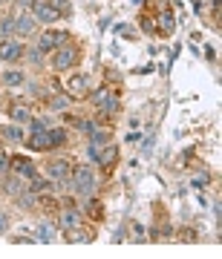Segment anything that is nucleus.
<instances>
[{
    "instance_id": "f257e3e1",
    "label": "nucleus",
    "mask_w": 222,
    "mask_h": 259,
    "mask_svg": "<svg viewBox=\"0 0 222 259\" xmlns=\"http://www.w3.org/2000/svg\"><path fill=\"white\" fill-rule=\"evenodd\" d=\"M69 182H72V190L75 193H81V196H93V190H95V173L90 170V167H75V173H69Z\"/></svg>"
},
{
    "instance_id": "f03ea898",
    "label": "nucleus",
    "mask_w": 222,
    "mask_h": 259,
    "mask_svg": "<svg viewBox=\"0 0 222 259\" xmlns=\"http://www.w3.org/2000/svg\"><path fill=\"white\" fill-rule=\"evenodd\" d=\"M66 40H69V35H66V32H52V29H49V32H44V35H41V40H38V49L47 55V52H55V49H61V44H66Z\"/></svg>"
},
{
    "instance_id": "7ed1b4c3",
    "label": "nucleus",
    "mask_w": 222,
    "mask_h": 259,
    "mask_svg": "<svg viewBox=\"0 0 222 259\" xmlns=\"http://www.w3.org/2000/svg\"><path fill=\"white\" fill-rule=\"evenodd\" d=\"M75 61H78V49L75 47H61V49H55L52 66H55V69H72Z\"/></svg>"
},
{
    "instance_id": "20e7f679",
    "label": "nucleus",
    "mask_w": 222,
    "mask_h": 259,
    "mask_svg": "<svg viewBox=\"0 0 222 259\" xmlns=\"http://www.w3.org/2000/svg\"><path fill=\"white\" fill-rule=\"evenodd\" d=\"M58 18H61V12H58L49 0H38L35 3V20L38 23H55Z\"/></svg>"
},
{
    "instance_id": "39448f33",
    "label": "nucleus",
    "mask_w": 222,
    "mask_h": 259,
    "mask_svg": "<svg viewBox=\"0 0 222 259\" xmlns=\"http://www.w3.org/2000/svg\"><path fill=\"white\" fill-rule=\"evenodd\" d=\"M69 173H72V170H69V161H66V158H55V161H49L47 164V176L52 179V182H66V179H69Z\"/></svg>"
},
{
    "instance_id": "423d86ee",
    "label": "nucleus",
    "mask_w": 222,
    "mask_h": 259,
    "mask_svg": "<svg viewBox=\"0 0 222 259\" xmlns=\"http://www.w3.org/2000/svg\"><path fill=\"white\" fill-rule=\"evenodd\" d=\"M38 29V20L35 15H29V12H20L18 18H15V35L18 37H29L32 32Z\"/></svg>"
},
{
    "instance_id": "0eeeda50",
    "label": "nucleus",
    "mask_w": 222,
    "mask_h": 259,
    "mask_svg": "<svg viewBox=\"0 0 222 259\" xmlns=\"http://www.w3.org/2000/svg\"><path fill=\"white\" fill-rule=\"evenodd\" d=\"M23 58V47L18 40H0V61H20Z\"/></svg>"
},
{
    "instance_id": "6e6552de",
    "label": "nucleus",
    "mask_w": 222,
    "mask_h": 259,
    "mask_svg": "<svg viewBox=\"0 0 222 259\" xmlns=\"http://www.w3.org/2000/svg\"><path fill=\"white\" fill-rule=\"evenodd\" d=\"M12 167L18 170V176H23V179H35V164H32V161H29L26 156L12 158Z\"/></svg>"
},
{
    "instance_id": "1a4fd4ad",
    "label": "nucleus",
    "mask_w": 222,
    "mask_h": 259,
    "mask_svg": "<svg viewBox=\"0 0 222 259\" xmlns=\"http://www.w3.org/2000/svg\"><path fill=\"white\" fill-rule=\"evenodd\" d=\"M29 147L32 150H49V130H32V139H29Z\"/></svg>"
},
{
    "instance_id": "9d476101",
    "label": "nucleus",
    "mask_w": 222,
    "mask_h": 259,
    "mask_svg": "<svg viewBox=\"0 0 222 259\" xmlns=\"http://www.w3.org/2000/svg\"><path fill=\"white\" fill-rule=\"evenodd\" d=\"M78 222H81V216H78V210H72V207H66V210L61 213V231H75Z\"/></svg>"
},
{
    "instance_id": "9b49d317",
    "label": "nucleus",
    "mask_w": 222,
    "mask_h": 259,
    "mask_svg": "<svg viewBox=\"0 0 222 259\" xmlns=\"http://www.w3.org/2000/svg\"><path fill=\"white\" fill-rule=\"evenodd\" d=\"M15 199H18V204L23 207V210H32V207H38V193H32V190H26V193L20 190Z\"/></svg>"
},
{
    "instance_id": "f8f14e48",
    "label": "nucleus",
    "mask_w": 222,
    "mask_h": 259,
    "mask_svg": "<svg viewBox=\"0 0 222 259\" xmlns=\"http://www.w3.org/2000/svg\"><path fill=\"white\" fill-rule=\"evenodd\" d=\"M66 90H69L72 95L87 93V78H84V75H72V78H69V83H66Z\"/></svg>"
},
{
    "instance_id": "ddd939ff",
    "label": "nucleus",
    "mask_w": 222,
    "mask_h": 259,
    "mask_svg": "<svg viewBox=\"0 0 222 259\" xmlns=\"http://www.w3.org/2000/svg\"><path fill=\"white\" fill-rule=\"evenodd\" d=\"M0 81L6 83V87H20V83L26 81V75L20 72V69H9V72L3 75V78H0Z\"/></svg>"
},
{
    "instance_id": "4468645a",
    "label": "nucleus",
    "mask_w": 222,
    "mask_h": 259,
    "mask_svg": "<svg viewBox=\"0 0 222 259\" xmlns=\"http://www.w3.org/2000/svg\"><path fill=\"white\" fill-rule=\"evenodd\" d=\"M12 121H15V124H26V121H32V112H29V107H23V104L12 107Z\"/></svg>"
},
{
    "instance_id": "2eb2a0df",
    "label": "nucleus",
    "mask_w": 222,
    "mask_h": 259,
    "mask_svg": "<svg viewBox=\"0 0 222 259\" xmlns=\"http://www.w3.org/2000/svg\"><path fill=\"white\" fill-rule=\"evenodd\" d=\"M32 193H44V190H55V182L52 179H32V185H26Z\"/></svg>"
},
{
    "instance_id": "dca6fc26",
    "label": "nucleus",
    "mask_w": 222,
    "mask_h": 259,
    "mask_svg": "<svg viewBox=\"0 0 222 259\" xmlns=\"http://www.w3.org/2000/svg\"><path fill=\"white\" fill-rule=\"evenodd\" d=\"M173 26H176L173 15H170V12H162V15H159V32H162V35H170Z\"/></svg>"
},
{
    "instance_id": "f3484780",
    "label": "nucleus",
    "mask_w": 222,
    "mask_h": 259,
    "mask_svg": "<svg viewBox=\"0 0 222 259\" xmlns=\"http://www.w3.org/2000/svg\"><path fill=\"white\" fill-rule=\"evenodd\" d=\"M38 239H41V242H52V239H55V225L44 222L41 228H38Z\"/></svg>"
},
{
    "instance_id": "a211bd4d",
    "label": "nucleus",
    "mask_w": 222,
    "mask_h": 259,
    "mask_svg": "<svg viewBox=\"0 0 222 259\" xmlns=\"http://www.w3.org/2000/svg\"><path fill=\"white\" fill-rule=\"evenodd\" d=\"M49 107L55 112H64V110H69V98H66V95H52V98H49Z\"/></svg>"
},
{
    "instance_id": "6ab92c4d",
    "label": "nucleus",
    "mask_w": 222,
    "mask_h": 259,
    "mask_svg": "<svg viewBox=\"0 0 222 259\" xmlns=\"http://www.w3.org/2000/svg\"><path fill=\"white\" fill-rule=\"evenodd\" d=\"M9 35H15V20L12 18H0V40H6Z\"/></svg>"
},
{
    "instance_id": "aec40b11",
    "label": "nucleus",
    "mask_w": 222,
    "mask_h": 259,
    "mask_svg": "<svg viewBox=\"0 0 222 259\" xmlns=\"http://www.w3.org/2000/svg\"><path fill=\"white\" fill-rule=\"evenodd\" d=\"M66 141V130H49V144H52V147H61V144H64Z\"/></svg>"
},
{
    "instance_id": "412c9836",
    "label": "nucleus",
    "mask_w": 222,
    "mask_h": 259,
    "mask_svg": "<svg viewBox=\"0 0 222 259\" xmlns=\"http://www.w3.org/2000/svg\"><path fill=\"white\" fill-rule=\"evenodd\" d=\"M20 187H23V185H20V179L9 176V179H6V185H3V190H6L9 196H18V193H20Z\"/></svg>"
},
{
    "instance_id": "4be33fe9",
    "label": "nucleus",
    "mask_w": 222,
    "mask_h": 259,
    "mask_svg": "<svg viewBox=\"0 0 222 259\" xmlns=\"http://www.w3.org/2000/svg\"><path fill=\"white\" fill-rule=\"evenodd\" d=\"M119 107H121L119 98H116V95H110V98H107V104L101 107V112H104V115H116V112H119Z\"/></svg>"
},
{
    "instance_id": "5701e85b",
    "label": "nucleus",
    "mask_w": 222,
    "mask_h": 259,
    "mask_svg": "<svg viewBox=\"0 0 222 259\" xmlns=\"http://www.w3.org/2000/svg\"><path fill=\"white\" fill-rule=\"evenodd\" d=\"M116 156H119V150H116V147H107V150L101 153V158H98V161H101L104 167H110L113 161H116Z\"/></svg>"
},
{
    "instance_id": "b1692460",
    "label": "nucleus",
    "mask_w": 222,
    "mask_h": 259,
    "mask_svg": "<svg viewBox=\"0 0 222 259\" xmlns=\"http://www.w3.org/2000/svg\"><path fill=\"white\" fill-rule=\"evenodd\" d=\"M110 90H98V93H93V104H95V107H98V110H101V107H104V104H107V98H110Z\"/></svg>"
},
{
    "instance_id": "393cba45",
    "label": "nucleus",
    "mask_w": 222,
    "mask_h": 259,
    "mask_svg": "<svg viewBox=\"0 0 222 259\" xmlns=\"http://www.w3.org/2000/svg\"><path fill=\"white\" fill-rule=\"evenodd\" d=\"M6 139L9 141H23V130L12 124V127H6Z\"/></svg>"
},
{
    "instance_id": "a878e982",
    "label": "nucleus",
    "mask_w": 222,
    "mask_h": 259,
    "mask_svg": "<svg viewBox=\"0 0 222 259\" xmlns=\"http://www.w3.org/2000/svg\"><path fill=\"white\" fill-rule=\"evenodd\" d=\"M208 182H211V179L202 173V176H194V179H191V187H196V190H205V187H208Z\"/></svg>"
},
{
    "instance_id": "bb28decb",
    "label": "nucleus",
    "mask_w": 222,
    "mask_h": 259,
    "mask_svg": "<svg viewBox=\"0 0 222 259\" xmlns=\"http://www.w3.org/2000/svg\"><path fill=\"white\" fill-rule=\"evenodd\" d=\"M29 61H32V64H44V52H41L38 47H32L29 49Z\"/></svg>"
},
{
    "instance_id": "cd10ccee",
    "label": "nucleus",
    "mask_w": 222,
    "mask_h": 259,
    "mask_svg": "<svg viewBox=\"0 0 222 259\" xmlns=\"http://www.w3.org/2000/svg\"><path fill=\"white\" fill-rule=\"evenodd\" d=\"M49 3H52L61 15H64V12H69V0H49Z\"/></svg>"
},
{
    "instance_id": "c85d7f7f",
    "label": "nucleus",
    "mask_w": 222,
    "mask_h": 259,
    "mask_svg": "<svg viewBox=\"0 0 222 259\" xmlns=\"http://www.w3.org/2000/svg\"><path fill=\"white\" fill-rule=\"evenodd\" d=\"M87 213H90V216H101V204L98 202H87Z\"/></svg>"
},
{
    "instance_id": "c756f323",
    "label": "nucleus",
    "mask_w": 222,
    "mask_h": 259,
    "mask_svg": "<svg viewBox=\"0 0 222 259\" xmlns=\"http://www.w3.org/2000/svg\"><path fill=\"white\" fill-rule=\"evenodd\" d=\"M35 3H38V0H18V6H20V9H23V12L35 9Z\"/></svg>"
},
{
    "instance_id": "7c9ffc66",
    "label": "nucleus",
    "mask_w": 222,
    "mask_h": 259,
    "mask_svg": "<svg viewBox=\"0 0 222 259\" xmlns=\"http://www.w3.org/2000/svg\"><path fill=\"white\" fill-rule=\"evenodd\" d=\"M9 167H12V158H6L3 153H0V173H6Z\"/></svg>"
},
{
    "instance_id": "2f4dec72",
    "label": "nucleus",
    "mask_w": 222,
    "mask_h": 259,
    "mask_svg": "<svg viewBox=\"0 0 222 259\" xmlns=\"http://www.w3.org/2000/svg\"><path fill=\"white\" fill-rule=\"evenodd\" d=\"M6 225H9V219H6V216L0 213V231H6Z\"/></svg>"
},
{
    "instance_id": "473e14b6",
    "label": "nucleus",
    "mask_w": 222,
    "mask_h": 259,
    "mask_svg": "<svg viewBox=\"0 0 222 259\" xmlns=\"http://www.w3.org/2000/svg\"><path fill=\"white\" fill-rule=\"evenodd\" d=\"M211 3H213V9H216V6H219V0H211Z\"/></svg>"
},
{
    "instance_id": "72a5a7b5",
    "label": "nucleus",
    "mask_w": 222,
    "mask_h": 259,
    "mask_svg": "<svg viewBox=\"0 0 222 259\" xmlns=\"http://www.w3.org/2000/svg\"><path fill=\"white\" fill-rule=\"evenodd\" d=\"M0 3H9V0H0Z\"/></svg>"
}]
</instances>
